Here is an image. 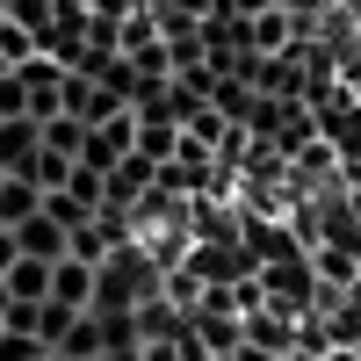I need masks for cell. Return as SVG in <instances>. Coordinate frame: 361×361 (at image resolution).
I'll return each instance as SVG.
<instances>
[{"mask_svg": "<svg viewBox=\"0 0 361 361\" xmlns=\"http://www.w3.org/2000/svg\"><path fill=\"white\" fill-rule=\"evenodd\" d=\"M0 333H8V318H0Z\"/></svg>", "mask_w": 361, "mask_h": 361, "instance_id": "5bb4252c", "label": "cell"}, {"mask_svg": "<svg viewBox=\"0 0 361 361\" xmlns=\"http://www.w3.org/2000/svg\"><path fill=\"white\" fill-rule=\"evenodd\" d=\"M51 304H73V311H94V260H58L51 267Z\"/></svg>", "mask_w": 361, "mask_h": 361, "instance_id": "3957f363", "label": "cell"}, {"mask_svg": "<svg viewBox=\"0 0 361 361\" xmlns=\"http://www.w3.org/2000/svg\"><path fill=\"white\" fill-rule=\"evenodd\" d=\"M44 209V188H37V173H8V188H0V224H29Z\"/></svg>", "mask_w": 361, "mask_h": 361, "instance_id": "277c9868", "label": "cell"}, {"mask_svg": "<svg viewBox=\"0 0 361 361\" xmlns=\"http://www.w3.org/2000/svg\"><path fill=\"white\" fill-rule=\"evenodd\" d=\"M37 152H44V123L37 116H0V166L8 173H37Z\"/></svg>", "mask_w": 361, "mask_h": 361, "instance_id": "6da1fadb", "label": "cell"}, {"mask_svg": "<svg viewBox=\"0 0 361 361\" xmlns=\"http://www.w3.org/2000/svg\"><path fill=\"white\" fill-rule=\"evenodd\" d=\"M51 267H58V260H29V253L8 267V289H15V304H44V296H51Z\"/></svg>", "mask_w": 361, "mask_h": 361, "instance_id": "5b68a950", "label": "cell"}, {"mask_svg": "<svg viewBox=\"0 0 361 361\" xmlns=\"http://www.w3.org/2000/svg\"><path fill=\"white\" fill-rule=\"evenodd\" d=\"M0 22H8V0H0Z\"/></svg>", "mask_w": 361, "mask_h": 361, "instance_id": "7c38bea8", "label": "cell"}, {"mask_svg": "<svg viewBox=\"0 0 361 361\" xmlns=\"http://www.w3.org/2000/svg\"><path fill=\"white\" fill-rule=\"evenodd\" d=\"M102 361H145V347H109Z\"/></svg>", "mask_w": 361, "mask_h": 361, "instance_id": "30bf717a", "label": "cell"}, {"mask_svg": "<svg viewBox=\"0 0 361 361\" xmlns=\"http://www.w3.org/2000/svg\"><path fill=\"white\" fill-rule=\"evenodd\" d=\"M87 137H94V123H87V116H51V123H44V145H51V152H87Z\"/></svg>", "mask_w": 361, "mask_h": 361, "instance_id": "8992f818", "label": "cell"}, {"mask_svg": "<svg viewBox=\"0 0 361 361\" xmlns=\"http://www.w3.org/2000/svg\"><path fill=\"white\" fill-rule=\"evenodd\" d=\"M73 325H80V311H73V304H51V296L37 304V340H44V347H58Z\"/></svg>", "mask_w": 361, "mask_h": 361, "instance_id": "52a82bcc", "label": "cell"}, {"mask_svg": "<svg viewBox=\"0 0 361 361\" xmlns=\"http://www.w3.org/2000/svg\"><path fill=\"white\" fill-rule=\"evenodd\" d=\"M15 260H22V238H15L8 224H0V275H8V267H15Z\"/></svg>", "mask_w": 361, "mask_h": 361, "instance_id": "9c48e42d", "label": "cell"}, {"mask_svg": "<svg viewBox=\"0 0 361 361\" xmlns=\"http://www.w3.org/2000/svg\"><path fill=\"white\" fill-rule=\"evenodd\" d=\"M15 238H22V253H29V260H66V253H73V231L58 224L51 209H37L29 224H15Z\"/></svg>", "mask_w": 361, "mask_h": 361, "instance_id": "7a4b0ae2", "label": "cell"}, {"mask_svg": "<svg viewBox=\"0 0 361 361\" xmlns=\"http://www.w3.org/2000/svg\"><path fill=\"white\" fill-rule=\"evenodd\" d=\"M73 166H80L73 152H51V145H44V152H37V188H44V195H51V188H66Z\"/></svg>", "mask_w": 361, "mask_h": 361, "instance_id": "ba28073f", "label": "cell"}, {"mask_svg": "<svg viewBox=\"0 0 361 361\" xmlns=\"http://www.w3.org/2000/svg\"><path fill=\"white\" fill-rule=\"evenodd\" d=\"M51 361H102V354H51Z\"/></svg>", "mask_w": 361, "mask_h": 361, "instance_id": "8fae6325", "label": "cell"}, {"mask_svg": "<svg viewBox=\"0 0 361 361\" xmlns=\"http://www.w3.org/2000/svg\"><path fill=\"white\" fill-rule=\"evenodd\" d=\"M0 188H8V166H0Z\"/></svg>", "mask_w": 361, "mask_h": 361, "instance_id": "4fadbf2b", "label": "cell"}]
</instances>
